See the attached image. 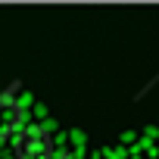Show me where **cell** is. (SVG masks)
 I'll list each match as a JSON object with an SVG mask.
<instances>
[{"mask_svg": "<svg viewBox=\"0 0 159 159\" xmlns=\"http://www.w3.org/2000/svg\"><path fill=\"white\" fill-rule=\"evenodd\" d=\"M19 106H31V94H22L19 97Z\"/></svg>", "mask_w": 159, "mask_h": 159, "instance_id": "cell-4", "label": "cell"}, {"mask_svg": "<svg viewBox=\"0 0 159 159\" xmlns=\"http://www.w3.org/2000/svg\"><path fill=\"white\" fill-rule=\"evenodd\" d=\"M103 156H106V159H125V150H122V147H116V150H112V147H106V150H103Z\"/></svg>", "mask_w": 159, "mask_h": 159, "instance_id": "cell-1", "label": "cell"}, {"mask_svg": "<svg viewBox=\"0 0 159 159\" xmlns=\"http://www.w3.org/2000/svg\"><path fill=\"white\" fill-rule=\"evenodd\" d=\"M34 116H38V119H47V106L38 103V106H34Z\"/></svg>", "mask_w": 159, "mask_h": 159, "instance_id": "cell-3", "label": "cell"}, {"mask_svg": "<svg viewBox=\"0 0 159 159\" xmlns=\"http://www.w3.org/2000/svg\"><path fill=\"white\" fill-rule=\"evenodd\" d=\"M72 140L78 143V150H81L84 147V131H72Z\"/></svg>", "mask_w": 159, "mask_h": 159, "instance_id": "cell-2", "label": "cell"}]
</instances>
